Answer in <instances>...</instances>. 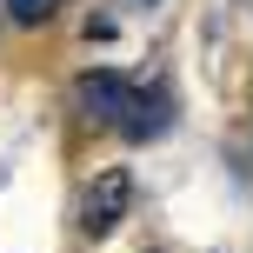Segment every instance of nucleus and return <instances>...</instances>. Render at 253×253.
<instances>
[{
	"label": "nucleus",
	"instance_id": "obj_2",
	"mask_svg": "<svg viewBox=\"0 0 253 253\" xmlns=\"http://www.w3.org/2000/svg\"><path fill=\"white\" fill-rule=\"evenodd\" d=\"M126 200H133V173H126V167H107L87 187V200H80V233H87V240H107L126 220Z\"/></svg>",
	"mask_w": 253,
	"mask_h": 253
},
{
	"label": "nucleus",
	"instance_id": "obj_3",
	"mask_svg": "<svg viewBox=\"0 0 253 253\" xmlns=\"http://www.w3.org/2000/svg\"><path fill=\"white\" fill-rule=\"evenodd\" d=\"M53 7H60V0H7V20L40 27V20H53Z\"/></svg>",
	"mask_w": 253,
	"mask_h": 253
},
{
	"label": "nucleus",
	"instance_id": "obj_1",
	"mask_svg": "<svg viewBox=\"0 0 253 253\" xmlns=\"http://www.w3.org/2000/svg\"><path fill=\"white\" fill-rule=\"evenodd\" d=\"M74 100H80V120L87 126H120L126 140H153L167 126V93L153 87H133L126 74H114V67H87V74L74 80Z\"/></svg>",
	"mask_w": 253,
	"mask_h": 253
}]
</instances>
